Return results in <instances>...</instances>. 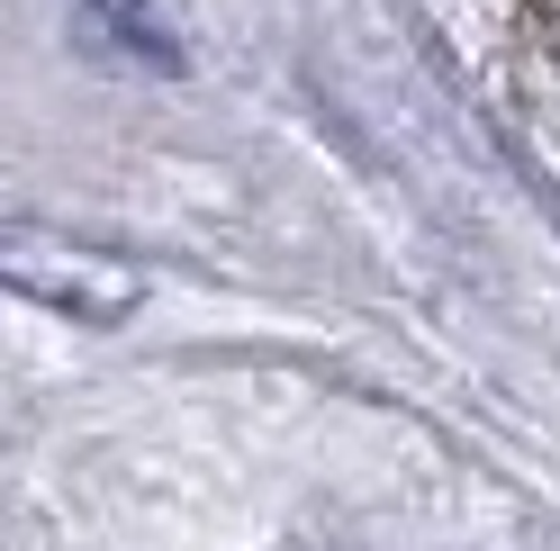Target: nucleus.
Here are the masks:
<instances>
[{
  "instance_id": "f257e3e1",
  "label": "nucleus",
  "mask_w": 560,
  "mask_h": 551,
  "mask_svg": "<svg viewBox=\"0 0 560 551\" xmlns=\"http://www.w3.org/2000/svg\"><path fill=\"white\" fill-rule=\"evenodd\" d=\"M515 73H524V99H534V118L560 136V0L524 10V46H515Z\"/></svg>"
}]
</instances>
